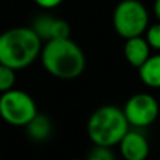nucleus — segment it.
I'll return each instance as SVG.
<instances>
[{
	"label": "nucleus",
	"mask_w": 160,
	"mask_h": 160,
	"mask_svg": "<svg viewBox=\"0 0 160 160\" xmlns=\"http://www.w3.org/2000/svg\"><path fill=\"white\" fill-rule=\"evenodd\" d=\"M16 84V70L0 63V94L14 88Z\"/></svg>",
	"instance_id": "obj_12"
},
{
	"label": "nucleus",
	"mask_w": 160,
	"mask_h": 160,
	"mask_svg": "<svg viewBox=\"0 0 160 160\" xmlns=\"http://www.w3.org/2000/svg\"><path fill=\"white\" fill-rule=\"evenodd\" d=\"M117 146L119 148V153L124 160H146L150 153L149 141L143 132L136 128H129Z\"/></svg>",
	"instance_id": "obj_8"
},
{
	"label": "nucleus",
	"mask_w": 160,
	"mask_h": 160,
	"mask_svg": "<svg viewBox=\"0 0 160 160\" xmlns=\"http://www.w3.org/2000/svg\"><path fill=\"white\" fill-rule=\"evenodd\" d=\"M159 104H160V96H159Z\"/></svg>",
	"instance_id": "obj_18"
},
{
	"label": "nucleus",
	"mask_w": 160,
	"mask_h": 160,
	"mask_svg": "<svg viewBox=\"0 0 160 160\" xmlns=\"http://www.w3.org/2000/svg\"><path fill=\"white\" fill-rule=\"evenodd\" d=\"M138 70L139 79L146 87L160 90V52L150 55Z\"/></svg>",
	"instance_id": "obj_11"
},
{
	"label": "nucleus",
	"mask_w": 160,
	"mask_h": 160,
	"mask_svg": "<svg viewBox=\"0 0 160 160\" xmlns=\"http://www.w3.org/2000/svg\"><path fill=\"white\" fill-rule=\"evenodd\" d=\"M27 136L34 142H44L52 135V121L48 115L37 114L27 125H25Z\"/></svg>",
	"instance_id": "obj_10"
},
{
	"label": "nucleus",
	"mask_w": 160,
	"mask_h": 160,
	"mask_svg": "<svg viewBox=\"0 0 160 160\" xmlns=\"http://www.w3.org/2000/svg\"><path fill=\"white\" fill-rule=\"evenodd\" d=\"M129 127L136 129L150 127L160 114L159 100L149 93H136L127 100L122 107Z\"/></svg>",
	"instance_id": "obj_6"
},
{
	"label": "nucleus",
	"mask_w": 160,
	"mask_h": 160,
	"mask_svg": "<svg viewBox=\"0 0 160 160\" xmlns=\"http://www.w3.org/2000/svg\"><path fill=\"white\" fill-rule=\"evenodd\" d=\"M112 27L121 38L141 37L149 27V11L139 0H121L112 13Z\"/></svg>",
	"instance_id": "obj_4"
},
{
	"label": "nucleus",
	"mask_w": 160,
	"mask_h": 160,
	"mask_svg": "<svg viewBox=\"0 0 160 160\" xmlns=\"http://www.w3.org/2000/svg\"><path fill=\"white\" fill-rule=\"evenodd\" d=\"M72 160H83V159H72Z\"/></svg>",
	"instance_id": "obj_17"
},
{
	"label": "nucleus",
	"mask_w": 160,
	"mask_h": 160,
	"mask_svg": "<svg viewBox=\"0 0 160 160\" xmlns=\"http://www.w3.org/2000/svg\"><path fill=\"white\" fill-rule=\"evenodd\" d=\"M128 129L129 124L122 108L112 104L96 108L87 121V135L94 146H117Z\"/></svg>",
	"instance_id": "obj_3"
},
{
	"label": "nucleus",
	"mask_w": 160,
	"mask_h": 160,
	"mask_svg": "<svg viewBox=\"0 0 160 160\" xmlns=\"http://www.w3.org/2000/svg\"><path fill=\"white\" fill-rule=\"evenodd\" d=\"M150 55H152V49H150L149 44L146 42L143 35L125 39L124 56H125V61L131 66L139 69L148 61V58Z\"/></svg>",
	"instance_id": "obj_9"
},
{
	"label": "nucleus",
	"mask_w": 160,
	"mask_h": 160,
	"mask_svg": "<svg viewBox=\"0 0 160 160\" xmlns=\"http://www.w3.org/2000/svg\"><path fill=\"white\" fill-rule=\"evenodd\" d=\"M31 28L34 32L41 38V41H51V39L70 38V25L66 20L53 17L51 14H41L35 17Z\"/></svg>",
	"instance_id": "obj_7"
},
{
	"label": "nucleus",
	"mask_w": 160,
	"mask_h": 160,
	"mask_svg": "<svg viewBox=\"0 0 160 160\" xmlns=\"http://www.w3.org/2000/svg\"><path fill=\"white\" fill-rule=\"evenodd\" d=\"M87 160H117L111 148L105 146H94L93 150L88 153Z\"/></svg>",
	"instance_id": "obj_14"
},
{
	"label": "nucleus",
	"mask_w": 160,
	"mask_h": 160,
	"mask_svg": "<svg viewBox=\"0 0 160 160\" xmlns=\"http://www.w3.org/2000/svg\"><path fill=\"white\" fill-rule=\"evenodd\" d=\"M39 58L51 76L62 80L79 78L86 69L84 52L70 38L47 41L42 45Z\"/></svg>",
	"instance_id": "obj_1"
},
{
	"label": "nucleus",
	"mask_w": 160,
	"mask_h": 160,
	"mask_svg": "<svg viewBox=\"0 0 160 160\" xmlns=\"http://www.w3.org/2000/svg\"><path fill=\"white\" fill-rule=\"evenodd\" d=\"M37 6H39L41 8L45 10H51V8H55L58 6H61L63 3V0H34Z\"/></svg>",
	"instance_id": "obj_15"
},
{
	"label": "nucleus",
	"mask_w": 160,
	"mask_h": 160,
	"mask_svg": "<svg viewBox=\"0 0 160 160\" xmlns=\"http://www.w3.org/2000/svg\"><path fill=\"white\" fill-rule=\"evenodd\" d=\"M38 114L37 104L28 93L17 88L0 94V117L13 127H25Z\"/></svg>",
	"instance_id": "obj_5"
},
{
	"label": "nucleus",
	"mask_w": 160,
	"mask_h": 160,
	"mask_svg": "<svg viewBox=\"0 0 160 160\" xmlns=\"http://www.w3.org/2000/svg\"><path fill=\"white\" fill-rule=\"evenodd\" d=\"M122 160H124V159H122Z\"/></svg>",
	"instance_id": "obj_19"
},
{
	"label": "nucleus",
	"mask_w": 160,
	"mask_h": 160,
	"mask_svg": "<svg viewBox=\"0 0 160 160\" xmlns=\"http://www.w3.org/2000/svg\"><path fill=\"white\" fill-rule=\"evenodd\" d=\"M146 42L149 44L150 49L160 52V21L155 22V24H149L143 34Z\"/></svg>",
	"instance_id": "obj_13"
},
{
	"label": "nucleus",
	"mask_w": 160,
	"mask_h": 160,
	"mask_svg": "<svg viewBox=\"0 0 160 160\" xmlns=\"http://www.w3.org/2000/svg\"><path fill=\"white\" fill-rule=\"evenodd\" d=\"M159 160H160V159H159Z\"/></svg>",
	"instance_id": "obj_20"
},
{
	"label": "nucleus",
	"mask_w": 160,
	"mask_h": 160,
	"mask_svg": "<svg viewBox=\"0 0 160 160\" xmlns=\"http://www.w3.org/2000/svg\"><path fill=\"white\" fill-rule=\"evenodd\" d=\"M42 41L31 27H14L0 34V63L21 70L37 61Z\"/></svg>",
	"instance_id": "obj_2"
},
{
	"label": "nucleus",
	"mask_w": 160,
	"mask_h": 160,
	"mask_svg": "<svg viewBox=\"0 0 160 160\" xmlns=\"http://www.w3.org/2000/svg\"><path fill=\"white\" fill-rule=\"evenodd\" d=\"M153 13H155L156 20L160 21V0H155L153 3Z\"/></svg>",
	"instance_id": "obj_16"
}]
</instances>
